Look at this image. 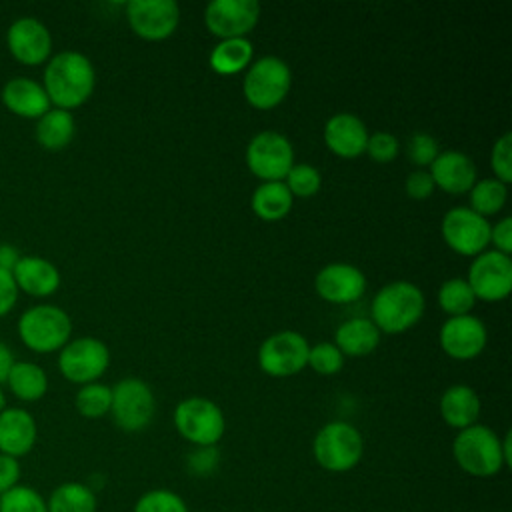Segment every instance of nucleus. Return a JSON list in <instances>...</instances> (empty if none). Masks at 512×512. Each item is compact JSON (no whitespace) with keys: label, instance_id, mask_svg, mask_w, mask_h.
I'll use <instances>...</instances> for the list:
<instances>
[{"label":"nucleus","instance_id":"obj_42","mask_svg":"<svg viewBox=\"0 0 512 512\" xmlns=\"http://www.w3.org/2000/svg\"><path fill=\"white\" fill-rule=\"evenodd\" d=\"M218 462V452L216 446H196V450L188 456V464L190 470H194L196 474H208L214 470Z\"/></svg>","mask_w":512,"mask_h":512},{"label":"nucleus","instance_id":"obj_8","mask_svg":"<svg viewBox=\"0 0 512 512\" xmlns=\"http://www.w3.org/2000/svg\"><path fill=\"white\" fill-rule=\"evenodd\" d=\"M110 364L108 346L94 336H80L68 340L58 350V370L74 384L96 382Z\"/></svg>","mask_w":512,"mask_h":512},{"label":"nucleus","instance_id":"obj_23","mask_svg":"<svg viewBox=\"0 0 512 512\" xmlns=\"http://www.w3.org/2000/svg\"><path fill=\"white\" fill-rule=\"evenodd\" d=\"M430 176L434 186H440L450 194H464L470 192L476 182V164L460 150H446L430 164Z\"/></svg>","mask_w":512,"mask_h":512},{"label":"nucleus","instance_id":"obj_7","mask_svg":"<svg viewBox=\"0 0 512 512\" xmlns=\"http://www.w3.org/2000/svg\"><path fill=\"white\" fill-rule=\"evenodd\" d=\"M292 84L288 64L278 56H262L250 64L242 88L246 100L260 110L274 108L284 100Z\"/></svg>","mask_w":512,"mask_h":512},{"label":"nucleus","instance_id":"obj_21","mask_svg":"<svg viewBox=\"0 0 512 512\" xmlns=\"http://www.w3.org/2000/svg\"><path fill=\"white\" fill-rule=\"evenodd\" d=\"M12 278L16 282L18 292H24L32 298L52 296L60 288V270L48 258L28 254L22 256L12 270Z\"/></svg>","mask_w":512,"mask_h":512},{"label":"nucleus","instance_id":"obj_48","mask_svg":"<svg viewBox=\"0 0 512 512\" xmlns=\"http://www.w3.org/2000/svg\"><path fill=\"white\" fill-rule=\"evenodd\" d=\"M6 408V394H4V390H2V386H0V412Z\"/></svg>","mask_w":512,"mask_h":512},{"label":"nucleus","instance_id":"obj_25","mask_svg":"<svg viewBox=\"0 0 512 512\" xmlns=\"http://www.w3.org/2000/svg\"><path fill=\"white\" fill-rule=\"evenodd\" d=\"M76 134V120L72 112L62 108H50L44 116L36 120L34 136L36 142L46 150H64Z\"/></svg>","mask_w":512,"mask_h":512},{"label":"nucleus","instance_id":"obj_36","mask_svg":"<svg viewBox=\"0 0 512 512\" xmlns=\"http://www.w3.org/2000/svg\"><path fill=\"white\" fill-rule=\"evenodd\" d=\"M284 184L288 186L292 196L308 198V196H314L320 190L322 176H320L318 168H314L312 164L300 162V164H292V168L286 174Z\"/></svg>","mask_w":512,"mask_h":512},{"label":"nucleus","instance_id":"obj_17","mask_svg":"<svg viewBox=\"0 0 512 512\" xmlns=\"http://www.w3.org/2000/svg\"><path fill=\"white\" fill-rule=\"evenodd\" d=\"M488 340L486 326L480 318L472 314L450 316L440 328L442 350L456 360L476 358Z\"/></svg>","mask_w":512,"mask_h":512},{"label":"nucleus","instance_id":"obj_38","mask_svg":"<svg viewBox=\"0 0 512 512\" xmlns=\"http://www.w3.org/2000/svg\"><path fill=\"white\" fill-rule=\"evenodd\" d=\"M490 166L496 174L494 178L508 184L512 180V134L504 132L492 146Z\"/></svg>","mask_w":512,"mask_h":512},{"label":"nucleus","instance_id":"obj_27","mask_svg":"<svg viewBox=\"0 0 512 512\" xmlns=\"http://www.w3.org/2000/svg\"><path fill=\"white\" fill-rule=\"evenodd\" d=\"M4 384L10 394L22 402H36L48 392V376L44 368L30 360H16Z\"/></svg>","mask_w":512,"mask_h":512},{"label":"nucleus","instance_id":"obj_18","mask_svg":"<svg viewBox=\"0 0 512 512\" xmlns=\"http://www.w3.org/2000/svg\"><path fill=\"white\" fill-rule=\"evenodd\" d=\"M314 288L326 302L348 304L364 294L366 276L360 268L352 264L332 262L316 274Z\"/></svg>","mask_w":512,"mask_h":512},{"label":"nucleus","instance_id":"obj_6","mask_svg":"<svg viewBox=\"0 0 512 512\" xmlns=\"http://www.w3.org/2000/svg\"><path fill=\"white\" fill-rule=\"evenodd\" d=\"M174 426L178 434L194 446H216L224 436L226 420L216 402L204 396H190L178 402Z\"/></svg>","mask_w":512,"mask_h":512},{"label":"nucleus","instance_id":"obj_33","mask_svg":"<svg viewBox=\"0 0 512 512\" xmlns=\"http://www.w3.org/2000/svg\"><path fill=\"white\" fill-rule=\"evenodd\" d=\"M476 296L464 278H448L438 290V304L450 316L470 314Z\"/></svg>","mask_w":512,"mask_h":512},{"label":"nucleus","instance_id":"obj_1","mask_svg":"<svg viewBox=\"0 0 512 512\" xmlns=\"http://www.w3.org/2000/svg\"><path fill=\"white\" fill-rule=\"evenodd\" d=\"M42 86L54 108L70 112L92 96L96 86V72L86 54L76 50H62L50 56L46 62Z\"/></svg>","mask_w":512,"mask_h":512},{"label":"nucleus","instance_id":"obj_44","mask_svg":"<svg viewBox=\"0 0 512 512\" xmlns=\"http://www.w3.org/2000/svg\"><path fill=\"white\" fill-rule=\"evenodd\" d=\"M20 484V462L18 458L0 454V496Z\"/></svg>","mask_w":512,"mask_h":512},{"label":"nucleus","instance_id":"obj_37","mask_svg":"<svg viewBox=\"0 0 512 512\" xmlns=\"http://www.w3.org/2000/svg\"><path fill=\"white\" fill-rule=\"evenodd\" d=\"M308 364L318 374H336L344 366V354L334 342H320L316 346H310Z\"/></svg>","mask_w":512,"mask_h":512},{"label":"nucleus","instance_id":"obj_15","mask_svg":"<svg viewBox=\"0 0 512 512\" xmlns=\"http://www.w3.org/2000/svg\"><path fill=\"white\" fill-rule=\"evenodd\" d=\"M260 18L256 0H212L204 10V22L212 34L224 38H246Z\"/></svg>","mask_w":512,"mask_h":512},{"label":"nucleus","instance_id":"obj_41","mask_svg":"<svg viewBox=\"0 0 512 512\" xmlns=\"http://www.w3.org/2000/svg\"><path fill=\"white\" fill-rule=\"evenodd\" d=\"M434 180L426 170H414L406 178V194L414 200H424L434 192Z\"/></svg>","mask_w":512,"mask_h":512},{"label":"nucleus","instance_id":"obj_26","mask_svg":"<svg viewBox=\"0 0 512 512\" xmlns=\"http://www.w3.org/2000/svg\"><path fill=\"white\" fill-rule=\"evenodd\" d=\"M336 346L348 356H368L380 342V330L368 318H350L336 328Z\"/></svg>","mask_w":512,"mask_h":512},{"label":"nucleus","instance_id":"obj_29","mask_svg":"<svg viewBox=\"0 0 512 512\" xmlns=\"http://www.w3.org/2000/svg\"><path fill=\"white\" fill-rule=\"evenodd\" d=\"M48 512H96L98 498L84 482H62L46 500Z\"/></svg>","mask_w":512,"mask_h":512},{"label":"nucleus","instance_id":"obj_34","mask_svg":"<svg viewBox=\"0 0 512 512\" xmlns=\"http://www.w3.org/2000/svg\"><path fill=\"white\" fill-rule=\"evenodd\" d=\"M0 512H48V506L38 490L18 484L0 496Z\"/></svg>","mask_w":512,"mask_h":512},{"label":"nucleus","instance_id":"obj_4","mask_svg":"<svg viewBox=\"0 0 512 512\" xmlns=\"http://www.w3.org/2000/svg\"><path fill=\"white\" fill-rule=\"evenodd\" d=\"M16 334L28 350L36 354H50L58 352L70 340L72 320L60 306L36 304L20 314Z\"/></svg>","mask_w":512,"mask_h":512},{"label":"nucleus","instance_id":"obj_11","mask_svg":"<svg viewBox=\"0 0 512 512\" xmlns=\"http://www.w3.org/2000/svg\"><path fill=\"white\" fill-rule=\"evenodd\" d=\"M442 238L458 254L476 256L490 242V222L468 206L450 208L442 218Z\"/></svg>","mask_w":512,"mask_h":512},{"label":"nucleus","instance_id":"obj_24","mask_svg":"<svg viewBox=\"0 0 512 512\" xmlns=\"http://www.w3.org/2000/svg\"><path fill=\"white\" fill-rule=\"evenodd\" d=\"M440 416L448 426L456 430H464L476 424L480 416V398L476 390L466 384H454L446 388L440 398Z\"/></svg>","mask_w":512,"mask_h":512},{"label":"nucleus","instance_id":"obj_45","mask_svg":"<svg viewBox=\"0 0 512 512\" xmlns=\"http://www.w3.org/2000/svg\"><path fill=\"white\" fill-rule=\"evenodd\" d=\"M18 288L12 278V272L0 270V318H4L18 302Z\"/></svg>","mask_w":512,"mask_h":512},{"label":"nucleus","instance_id":"obj_43","mask_svg":"<svg viewBox=\"0 0 512 512\" xmlns=\"http://www.w3.org/2000/svg\"><path fill=\"white\" fill-rule=\"evenodd\" d=\"M490 242L496 246L494 250L508 254L512 252V218L504 216L496 222V226H490Z\"/></svg>","mask_w":512,"mask_h":512},{"label":"nucleus","instance_id":"obj_2","mask_svg":"<svg viewBox=\"0 0 512 512\" xmlns=\"http://www.w3.org/2000/svg\"><path fill=\"white\" fill-rule=\"evenodd\" d=\"M452 454L460 470L474 478L496 476L512 462L504 452L502 438L492 428L478 422L458 430L452 442Z\"/></svg>","mask_w":512,"mask_h":512},{"label":"nucleus","instance_id":"obj_31","mask_svg":"<svg viewBox=\"0 0 512 512\" xmlns=\"http://www.w3.org/2000/svg\"><path fill=\"white\" fill-rule=\"evenodd\" d=\"M506 196H508V188L504 182L496 178H482V180H476L474 186L470 188L468 208H472L474 212L486 218L502 210V206L506 204Z\"/></svg>","mask_w":512,"mask_h":512},{"label":"nucleus","instance_id":"obj_12","mask_svg":"<svg viewBox=\"0 0 512 512\" xmlns=\"http://www.w3.org/2000/svg\"><path fill=\"white\" fill-rule=\"evenodd\" d=\"M308 342L296 330L268 336L258 350V364L270 376H292L308 364Z\"/></svg>","mask_w":512,"mask_h":512},{"label":"nucleus","instance_id":"obj_13","mask_svg":"<svg viewBox=\"0 0 512 512\" xmlns=\"http://www.w3.org/2000/svg\"><path fill=\"white\" fill-rule=\"evenodd\" d=\"M6 48L18 64L40 66L52 56V34L38 18L22 16L8 26Z\"/></svg>","mask_w":512,"mask_h":512},{"label":"nucleus","instance_id":"obj_3","mask_svg":"<svg viewBox=\"0 0 512 512\" xmlns=\"http://www.w3.org/2000/svg\"><path fill=\"white\" fill-rule=\"evenodd\" d=\"M424 306V294L416 284L408 280H396L380 288L372 298L370 320L380 332L398 334L422 318Z\"/></svg>","mask_w":512,"mask_h":512},{"label":"nucleus","instance_id":"obj_10","mask_svg":"<svg viewBox=\"0 0 512 512\" xmlns=\"http://www.w3.org/2000/svg\"><path fill=\"white\" fill-rule=\"evenodd\" d=\"M246 162L252 174L264 182L284 180L294 164V148L284 134L262 130L248 142Z\"/></svg>","mask_w":512,"mask_h":512},{"label":"nucleus","instance_id":"obj_20","mask_svg":"<svg viewBox=\"0 0 512 512\" xmlns=\"http://www.w3.org/2000/svg\"><path fill=\"white\" fill-rule=\"evenodd\" d=\"M36 438L38 426L28 410L6 406L0 412V454L22 458L34 448Z\"/></svg>","mask_w":512,"mask_h":512},{"label":"nucleus","instance_id":"obj_47","mask_svg":"<svg viewBox=\"0 0 512 512\" xmlns=\"http://www.w3.org/2000/svg\"><path fill=\"white\" fill-rule=\"evenodd\" d=\"M14 362L16 360H14V354H12L10 346L0 340V386L6 382V376H8Z\"/></svg>","mask_w":512,"mask_h":512},{"label":"nucleus","instance_id":"obj_9","mask_svg":"<svg viewBox=\"0 0 512 512\" xmlns=\"http://www.w3.org/2000/svg\"><path fill=\"white\" fill-rule=\"evenodd\" d=\"M156 402L152 388L140 378H122L112 388V418L124 432L144 430L154 416Z\"/></svg>","mask_w":512,"mask_h":512},{"label":"nucleus","instance_id":"obj_19","mask_svg":"<svg viewBox=\"0 0 512 512\" xmlns=\"http://www.w3.org/2000/svg\"><path fill=\"white\" fill-rule=\"evenodd\" d=\"M0 102L10 114L24 120H38L52 108L42 82L28 76L6 80L0 90Z\"/></svg>","mask_w":512,"mask_h":512},{"label":"nucleus","instance_id":"obj_16","mask_svg":"<svg viewBox=\"0 0 512 512\" xmlns=\"http://www.w3.org/2000/svg\"><path fill=\"white\" fill-rule=\"evenodd\" d=\"M126 18L140 38L164 40L176 30L180 8L174 0H130Z\"/></svg>","mask_w":512,"mask_h":512},{"label":"nucleus","instance_id":"obj_14","mask_svg":"<svg viewBox=\"0 0 512 512\" xmlns=\"http://www.w3.org/2000/svg\"><path fill=\"white\" fill-rule=\"evenodd\" d=\"M472 292L482 300H502L512 290V260L508 254L488 250L476 254L470 264L468 278Z\"/></svg>","mask_w":512,"mask_h":512},{"label":"nucleus","instance_id":"obj_22","mask_svg":"<svg viewBox=\"0 0 512 512\" xmlns=\"http://www.w3.org/2000/svg\"><path fill=\"white\" fill-rule=\"evenodd\" d=\"M324 142L334 154L356 158L366 150L368 128L356 114L338 112L324 124Z\"/></svg>","mask_w":512,"mask_h":512},{"label":"nucleus","instance_id":"obj_40","mask_svg":"<svg viewBox=\"0 0 512 512\" xmlns=\"http://www.w3.org/2000/svg\"><path fill=\"white\" fill-rule=\"evenodd\" d=\"M398 150H400V142H398V138L394 134H390V132H374V134L368 136L364 152H368V156L374 162L386 164V162H392L398 156Z\"/></svg>","mask_w":512,"mask_h":512},{"label":"nucleus","instance_id":"obj_30","mask_svg":"<svg viewBox=\"0 0 512 512\" xmlns=\"http://www.w3.org/2000/svg\"><path fill=\"white\" fill-rule=\"evenodd\" d=\"M294 196L290 194L284 180L262 182L252 194V210L264 220H280L292 208Z\"/></svg>","mask_w":512,"mask_h":512},{"label":"nucleus","instance_id":"obj_5","mask_svg":"<svg viewBox=\"0 0 512 512\" xmlns=\"http://www.w3.org/2000/svg\"><path fill=\"white\" fill-rule=\"evenodd\" d=\"M312 454L320 468L342 474L360 462L364 454V440L358 428L350 422L332 420L316 432Z\"/></svg>","mask_w":512,"mask_h":512},{"label":"nucleus","instance_id":"obj_39","mask_svg":"<svg viewBox=\"0 0 512 512\" xmlns=\"http://www.w3.org/2000/svg\"><path fill=\"white\" fill-rule=\"evenodd\" d=\"M406 154L416 166H430L440 154L438 140L428 132H414L406 144Z\"/></svg>","mask_w":512,"mask_h":512},{"label":"nucleus","instance_id":"obj_35","mask_svg":"<svg viewBox=\"0 0 512 512\" xmlns=\"http://www.w3.org/2000/svg\"><path fill=\"white\" fill-rule=\"evenodd\" d=\"M132 512H190L184 498L168 488H152L144 492Z\"/></svg>","mask_w":512,"mask_h":512},{"label":"nucleus","instance_id":"obj_32","mask_svg":"<svg viewBox=\"0 0 512 512\" xmlns=\"http://www.w3.org/2000/svg\"><path fill=\"white\" fill-rule=\"evenodd\" d=\"M74 406L80 416L96 420L110 412L112 406V388L100 382H90L80 386L74 396Z\"/></svg>","mask_w":512,"mask_h":512},{"label":"nucleus","instance_id":"obj_46","mask_svg":"<svg viewBox=\"0 0 512 512\" xmlns=\"http://www.w3.org/2000/svg\"><path fill=\"white\" fill-rule=\"evenodd\" d=\"M20 258H22V254L18 252V248L14 244H8V242L0 244V270L12 272Z\"/></svg>","mask_w":512,"mask_h":512},{"label":"nucleus","instance_id":"obj_28","mask_svg":"<svg viewBox=\"0 0 512 512\" xmlns=\"http://www.w3.org/2000/svg\"><path fill=\"white\" fill-rule=\"evenodd\" d=\"M252 56L254 48L248 38H224L212 48L208 62L214 72L228 76L244 70L250 64Z\"/></svg>","mask_w":512,"mask_h":512}]
</instances>
